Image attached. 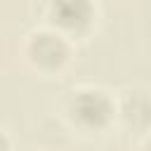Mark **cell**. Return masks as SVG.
Instances as JSON below:
<instances>
[{
	"mask_svg": "<svg viewBox=\"0 0 151 151\" xmlns=\"http://www.w3.org/2000/svg\"><path fill=\"white\" fill-rule=\"evenodd\" d=\"M71 113L73 118L83 125V127H104L109 120H111V113H113V106L109 101V97L104 92H97V90H85V92H78L73 97V104H71Z\"/></svg>",
	"mask_w": 151,
	"mask_h": 151,
	"instance_id": "6da1fadb",
	"label": "cell"
},
{
	"mask_svg": "<svg viewBox=\"0 0 151 151\" xmlns=\"http://www.w3.org/2000/svg\"><path fill=\"white\" fill-rule=\"evenodd\" d=\"M52 17L61 28L80 31L94 17L92 0H52Z\"/></svg>",
	"mask_w": 151,
	"mask_h": 151,
	"instance_id": "7a4b0ae2",
	"label": "cell"
},
{
	"mask_svg": "<svg viewBox=\"0 0 151 151\" xmlns=\"http://www.w3.org/2000/svg\"><path fill=\"white\" fill-rule=\"evenodd\" d=\"M31 54L40 66H61L68 57V50L64 45V40L54 33H38L31 42Z\"/></svg>",
	"mask_w": 151,
	"mask_h": 151,
	"instance_id": "3957f363",
	"label": "cell"
},
{
	"mask_svg": "<svg viewBox=\"0 0 151 151\" xmlns=\"http://www.w3.org/2000/svg\"><path fill=\"white\" fill-rule=\"evenodd\" d=\"M0 151H7V142H5L2 134H0Z\"/></svg>",
	"mask_w": 151,
	"mask_h": 151,
	"instance_id": "277c9868",
	"label": "cell"
}]
</instances>
